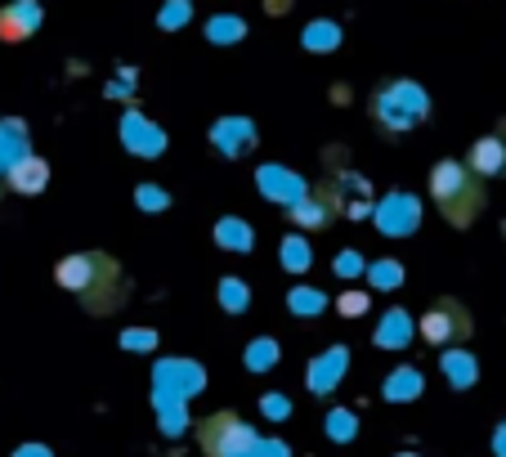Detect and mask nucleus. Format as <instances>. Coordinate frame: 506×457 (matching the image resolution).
<instances>
[{
	"instance_id": "6e6552de",
	"label": "nucleus",
	"mask_w": 506,
	"mask_h": 457,
	"mask_svg": "<svg viewBox=\"0 0 506 457\" xmlns=\"http://www.w3.org/2000/svg\"><path fill=\"white\" fill-rule=\"evenodd\" d=\"M54 278H58L63 292L86 296L90 283H95V251H90V255H67V260H58V265H54Z\"/></svg>"
},
{
	"instance_id": "20e7f679",
	"label": "nucleus",
	"mask_w": 506,
	"mask_h": 457,
	"mask_svg": "<svg viewBox=\"0 0 506 457\" xmlns=\"http://www.w3.org/2000/svg\"><path fill=\"white\" fill-rule=\"evenodd\" d=\"M408 95H412L408 86H381V90L372 95V117H377V126L386 130V135H395V130H408V126H417V121L426 117V103L403 108Z\"/></svg>"
},
{
	"instance_id": "7ed1b4c3",
	"label": "nucleus",
	"mask_w": 506,
	"mask_h": 457,
	"mask_svg": "<svg viewBox=\"0 0 506 457\" xmlns=\"http://www.w3.org/2000/svg\"><path fill=\"white\" fill-rule=\"evenodd\" d=\"M471 332H475V318H471V309H466L462 301H453V296H440L435 305L421 314V337H426L430 346H462Z\"/></svg>"
},
{
	"instance_id": "f257e3e1",
	"label": "nucleus",
	"mask_w": 506,
	"mask_h": 457,
	"mask_svg": "<svg viewBox=\"0 0 506 457\" xmlns=\"http://www.w3.org/2000/svg\"><path fill=\"white\" fill-rule=\"evenodd\" d=\"M430 198H435L440 216L453 225V229H471L488 202L484 193V179L475 171H466V162L457 157H444L435 162V171H430Z\"/></svg>"
},
{
	"instance_id": "423d86ee",
	"label": "nucleus",
	"mask_w": 506,
	"mask_h": 457,
	"mask_svg": "<svg viewBox=\"0 0 506 457\" xmlns=\"http://www.w3.org/2000/svg\"><path fill=\"white\" fill-rule=\"evenodd\" d=\"M466 171H475L479 179H502L506 175V121L493 135H479L466 153Z\"/></svg>"
},
{
	"instance_id": "0eeeda50",
	"label": "nucleus",
	"mask_w": 506,
	"mask_h": 457,
	"mask_svg": "<svg viewBox=\"0 0 506 457\" xmlns=\"http://www.w3.org/2000/svg\"><path fill=\"white\" fill-rule=\"evenodd\" d=\"M36 27H41V5L36 0H14V5L0 10V41L5 45H23Z\"/></svg>"
},
{
	"instance_id": "f03ea898",
	"label": "nucleus",
	"mask_w": 506,
	"mask_h": 457,
	"mask_svg": "<svg viewBox=\"0 0 506 457\" xmlns=\"http://www.w3.org/2000/svg\"><path fill=\"white\" fill-rule=\"evenodd\" d=\"M197 448L202 457H260V435L234 408H220L197 422Z\"/></svg>"
},
{
	"instance_id": "39448f33",
	"label": "nucleus",
	"mask_w": 506,
	"mask_h": 457,
	"mask_svg": "<svg viewBox=\"0 0 506 457\" xmlns=\"http://www.w3.org/2000/svg\"><path fill=\"white\" fill-rule=\"evenodd\" d=\"M121 296H126V283H121V265L112 255H104V251H95V283H90V292L81 296L95 314H104V309H117L121 305Z\"/></svg>"
},
{
	"instance_id": "1a4fd4ad",
	"label": "nucleus",
	"mask_w": 506,
	"mask_h": 457,
	"mask_svg": "<svg viewBox=\"0 0 506 457\" xmlns=\"http://www.w3.org/2000/svg\"><path fill=\"white\" fill-rule=\"evenodd\" d=\"M5 184L14 188V193H41L45 184H50V166L41 162V157H23V162H14L10 166V175H5Z\"/></svg>"
},
{
	"instance_id": "9d476101",
	"label": "nucleus",
	"mask_w": 506,
	"mask_h": 457,
	"mask_svg": "<svg viewBox=\"0 0 506 457\" xmlns=\"http://www.w3.org/2000/svg\"><path fill=\"white\" fill-rule=\"evenodd\" d=\"M336 309H341L345 318H354V314H364V309H368V296H364V292H345V296L336 301Z\"/></svg>"
}]
</instances>
